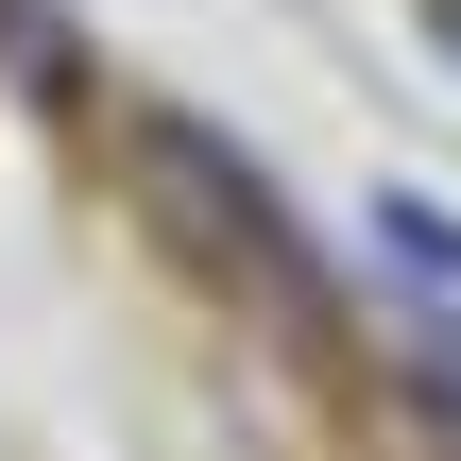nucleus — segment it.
<instances>
[{"label": "nucleus", "mask_w": 461, "mask_h": 461, "mask_svg": "<svg viewBox=\"0 0 461 461\" xmlns=\"http://www.w3.org/2000/svg\"><path fill=\"white\" fill-rule=\"evenodd\" d=\"M137 171L171 188V222H188L205 257H240V274H274V291H291V222H274V188H257L205 120H137Z\"/></svg>", "instance_id": "nucleus-1"}, {"label": "nucleus", "mask_w": 461, "mask_h": 461, "mask_svg": "<svg viewBox=\"0 0 461 461\" xmlns=\"http://www.w3.org/2000/svg\"><path fill=\"white\" fill-rule=\"evenodd\" d=\"M376 240H393L411 274H445V291H461V222H445V205H411V188H393V205H376Z\"/></svg>", "instance_id": "nucleus-2"}]
</instances>
